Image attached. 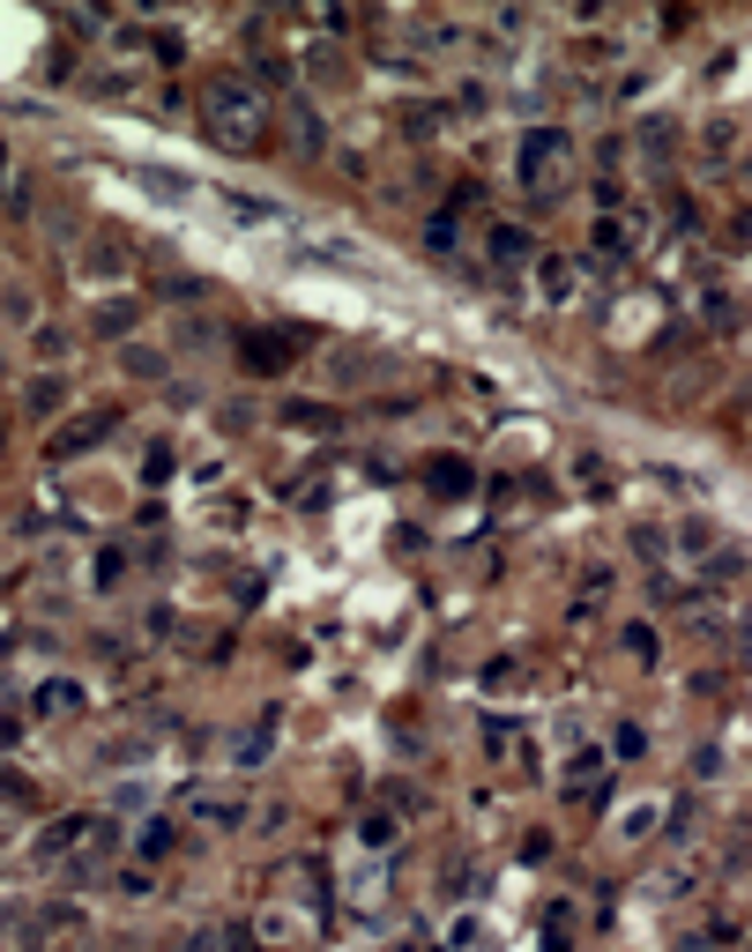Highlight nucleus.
Wrapping results in <instances>:
<instances>
[{"mask_svg":"<svg viewBox=\"0 0 752 952\" xmlns=\"http://www.w3.org/2000/svg\"><path fill=\"white\" fill-rule=\"evenodd\" d=\"M261 97H253L239 75H216L210 89H202V126H210V142L216 149H253L261 142Z\"/></svg>","mask_w":752,"mask_h":952,"instance_id":"f257e3e1","label":"nucleus"},{"mask_svg":"<svg viewBox=\"0 0 752 952\" xmlns=\"http://www.w3.org/2000/svg\"><path fill=\"white\" fill-rule=\"evenodd\" d=\"M522 186H566V171H574V134L566 126H537V134H522Z\"/></svg>","mask_w":752,"mask_h":952,"instance_id":"f03ea898","label":"nucleus"},{"mask_svg":"<svg viewBox=\"0 0 752 952\" xmlns=\"http://www.w3.org/2000/svg\"><path fill=\"white\" fill-rule=\"evenodd\" d=\"M291 358H298V335L291 328H247V335H239V373H253V379H276Z\"/></svg>","mask_w":752,"mask_h":952,"instance_id":"7ed1b4c3","label":"nucleus"},{"mask_svg":"<svg viewBox=\"0 0 752 952\" xmlns=\"http://www.w3.org/2000/svg\"><path fill=\"white\" fill-rule=\"evenodd\" d=\"M179 811H187L194 827H216V833H239V827H247V796H239V788H187V796H179Z\"/></svg>","mask_w":752,"mask_h":952,"instance_id":"20e7f679","label":"nucleus"},{"mask_svg":"<svg viewBox=\"0 0 752 952\" xmlns=\"http://www.w3.org/2000/svg\"><path fill=\"white\" fill-rule=\"evenodd\" d=\"M112 424H120V410H83L75 424H60V432H52V447H45V455H52V461H75V455H89Z\"/></svg>","mask_w":752,"mask_h":952,"instance_id":"39448f33","label":"nucleus"},{"mask_svg":"<svg viewBox=\"0 0 752 952\" xmlns=\"http://www.w3.org/2000/svg\"><path fill=\"white\" fill-rule=\"evenodd\" d=\"M537 290H544V305H566V298L582 290V261H566V253H537Z\"/></svg>","mask_w":752,"mask_h":952,"instance_id":"423d86ee","label":"nucleus"},{"mask_svg":"<svg viewBox=\"0 0 752 952\" xmlns=\"http://www.w3.org/2000/svg\"><path fill=\"white\" fill-rule=\"evenodd\" d=\"M276 730H284V714H276V707H268V714H253V730L239 737V745H231V759H239V774H253V767H261V759L276 751Z\"/></svg>","mask_w":752,"mask_h":952,"instance_id":"0eeeda50","label":"nucleus"},{"mask_svg":"<svg viewBox=\"0 0 752 952\" xmlns=\"http://www.w3.org/2000/svg\"><path fill=\"white\" fill-rule=\"evenodd\" d=\"M588 253H604V261H626V253H633L626 216H596V224H588Z\"/></svg>","mask_w":752,"mask_h":952,"instance_id":"6e6552de","label":"nucleus"},{"mask_svg":"<svg viewBox=\"0 0 752 952\" xmlns=\"http://www.w3.org/2000/svg\"><path fill=\"white\" fill-rule=\"evenodd\" d=\"M284 424H291V432H313V439L343 432V417H335L329 402H284Z\"/></svg>","mask_w":752,"mask_h":952,"instance_id":"1a4fd4ad","label":"nucleus"},{"mask_svg":"<svg viewBox=\"0 0 752 952\" xmlns=\"http://www.w3.org/2000/svg\"><path fill=\"white\" fill-rule=\"evenodd\" d=\"M38 714H83V685H75V677H45L38 685Z\"/></svg>","mask_w":752,"mask_h":952,"instance_id":"9d476101","label":"nucleus"},{"mask_svg":"<svg viewBox=\"0 0 752 952\" xmlns=\"http://www.w3.org/2000/svg\"><path fill=\"white\" fill-rule=\"evenodd\" d=\"M23 402H31V417H52L60 402H68V379H60V373H38L31 387H23Z\"/></svg>","mask_w":752,"mask_h":952,"instance_id":"9b49d317","label":"nucleus"},{"mask_svg":"<svg viewBox=\"0 0 752 952\" xmlns=\"http://www.w3.org/2000/svg\"><path fill=\"white\" fill-rule=\"evenodd\" d=\"M291 134H298V149H306V157H321V149H329V126H321V112H313V105H291Z\"/></svg>","mask_w":752,"mask_h":952,"instance_id":"f8f14e48","label":"nucleus"},{"mask_svg":"<svg viewBox=\"0 0 752 952\" xmlns=\"http://www.w3.org/2000/svg\"><path fill=\"white\" fill-rule=\"evenodd\" d=\"M120 373H127V379H165V350H150V342H127V350H120Z\"/></svg>","mask_w":752,"mask_h":952,"instance_id":"ddd939ff","label":"nucleus"},{"mask_svg":"<svg viewBox=\"0 0 752 952\" xmlns=\"http://www.w3.org/2000/svg\"><path fill=\"white\" fill-rule=\"evenodd\" d=\"M432 492H447V498L469 492V461L462 455H432Z\"/></svg>","mask_w":752,"mask_h":952,"instance_id":"4468645a","label":"nucleus"},{"mask_svg":"<svg viewBox=\"0 0 752 952\" xmlns=\"http://www.w3.org/2000/svg\"><path fill=\"white\" fill-rule=\"evenodd\" d=\"M224 208H231L239 224H276V202H261V194H224Z\"/></svg>","mask_w":752,"mask_h":952,"instance_id":"2eb2a0df","label":"nucleus"},{"mask_svg":"<svg viewBox=\"0 0 752 952\" xmlns=\"http://www.w3.org/2000/svg\"><path fill=\"white\" fill-rule=\"evenodd\" d=\"M134 313H142L134 298H120V305H97V335H127V328H134Z\"/></svg>","mask_w":752,"mask_h":952,"instance_id":"dca6fc26","label":"nucleus"},{"mask_svg":"<svg viewBox=\"0 0 752 952\" xmlns=\"http://www.w3.org/2000/svg\"><path fill=\"white\" fill-rule=\"evenodd\" d=\"M403 134H410V142L440 134V105H403Z\"/></svg>","mask_w":752,"mask_h":952,"instance_id":"f3484780","label":"nucleus"},{"mask_svg":"<svg viewBox=\"0 0 752 952\" xmlns=\"http://www.w3.org/2000/svg\"><path fill=\"white\" fill-rule=\"evenodd\" d=\"M0 796H8V804H15V811H38V788L23 782V774H15V767H0Z\"/></svg>","mask_w":752,"mask_h":952,"instance_id":"a211bd4d","label":"nucleus"},{"mask_svg":"<svg viewBox=\"0 0 752 952\" xmlns=\"http://www.w3.org/2000/svg\"><path fill=\"white\" fill-rule=\"evenodd\" d=\"M395 833H403V827H395L387 811H373V819L358 827V841H366V848H373V856H380V848H395Z\"/></svg>","mask_w":752,"mask_h":952,"instance_id":"6ab92c4d","label":"nucleus"},{"mask_svg":"<svg viewBox=\"0 0 752 952\" xmlns=\"http://www.w3.org/2000/svg\"><path fill=\"white\" fill-rule=\"evenodd\" d=\"M134 848H142L150 864H157V856H171V819H150V827H142V841H134Z\"/></svg>","mask_w":752,"mask_h":952,"instance_id":"aec40b11","label":"nucleus"},{"mask_svg":"<svg viewBox=\"0 0 752 952\" xmlns=\"http://www.w3.org/2000/svg\"><path fill=\"white\" fill-rule=\"evenodd\" d=\"M492 253H500V261H522V253H529V231H522V224H500V231H492Z\"/></svg>","mask_w":752,"mask_h":952,"instance_id":"412c9836","label":"nucleus"},{"mask_svg":"<svg viewBox=\"0 0 752 952\" xmlns=\"http://www.w3.org/2000/svg\"><path fill=\"white\" fill-rule=\"evenodd\" d=\"M127 261H134L127 246H89V268H105V276H127Z\"/></svg>","mask_w":752,"mask_h":952,"instance_id":"4be33fe9","label":"nucleus"},{"mask_svg":"<svg viewBox=\"0 0 752 952\" xmlns=\"http://www.w3.org/2000/svg\"><path fill=\"white\" fill-rule=\"evenodd\" d=\"M425 246H432V253H455V216H432V224H425Z\"/></svg>","mask_w":752,"mask_h":952,"instance_id":"5701e85b","label":"nucleus"},{"mask_svg":"<svg viewBox=\"0 0 752 952\" xmlns=\"http://www.w3.org/2000/svg\"><path fill=\"white\" fill-rule=\"evenodd\" d=\"M216 945H224V952H261V930H247V923H231V930H224Z\"/></svg>","mask_w":752,"mask_h":952,"instance_id":"b1692460","label":"nucleus"},{"mask_svg":"<svg viewBox=\"0 0 752 952\" xmlns=\"http://www.w3.org/2000/svg\"><path fill=\"white\" fill-rule=\"evenodd\" d=\"M112 885H120L127 901H150V870H112Z\"/></svg>","mask_w":752,"mask_h":952,"instance_id":"393cba45","label":"nucleus"},{"mask_svg":"<svg viewBox=\"0 0 752 952\" xmlns=\"http://www.w3.org/2000/svg\"><path fill=\"white\" fill-rule=\"evenodd\" d=\"M150 52H157V60H165V68H171V60H187V45L171 38V31H150Z\"/></svg>","mask_w":752,"mask_h":952,"instance_id":"a878e982","label":"nucleus"},{"mask_svg":"<svg viewBox=\"0 0 752 952\" xmlns=\"http://www.w3.org/2000/svg\"><path fill=\"white\" fill-rule=\"evenodd\" d=\"M626 648L641 655V663H656V632H648V625H626Z\"/></svg>","mask_w":752,"mask_h":952,"instance_id":"bb28decb","label":"nucleus"},{"mask_svg":"<svg viewBox=\"0 0 752 952\" xmlns=\"http://www.w3.org/2000/svg\"><path fill=\"white\" fill-rule=\"evenodd\" d=\"M253 75H261V83H291V68H284L276 52H261V60H253Z\"/></svg>","mask_w":752,"mask_h":952,"instance_id":"cd10ccee","label":"nucleus"},{"mask_svg":"<svg viewBox=\"0 0 752 952\" xmlns=\"http://www.w3.org/2000/svg\"><path fill=\"white\" fill-rule=\"evenodd\" d=\"M120 566H127L120 551H97V588H112V580H120Z\"/></svg>","mask_w":752,"mask_h":952,"instance_id":"c85d7f7f","label":"nucleus"},{"mask_svg":"<svg viewBox=\"0 0 752 952\" xmlns=\"http://www.w3.org/2000/svg\"><path fill=\"white\" fill-rule=\"evenodd\" d=\"M514 677H522V663H514V655H506V663H492V670H485V685H492V692H500V685H514Z\"/></svg>","mask_w":752,"mask_h":952,"instance_id":"c756f323","label":"nucleus"},{"mask_svg":"<svg viewBox=\"0 0 752 952\" xmlns=\"http://www.w3.org/2000/svg\"><path fill=\"white\" fill-rule=\"evenodd\" d=\"M15 737H23V722H15V714H0V751L15 745Z\"/></svg>","mask_w":752,"mask_h":952,"instance_id":"7c9ffc66","label":"nucleus"},{"mask_svg":"<svg viewBox=\"0 0 752 952\" xmlns=\"http://www.w3.org/2000/svg\"><path fill=\"white\" fill-rule=\"evenodd\" d=\"M187 952H216V930H194V938H187Z\"/></svg>","mask_w":752,"mask_h":952,"instance_id":"2f4dec72","label":"nucleus"},{"mask_svg":"<svg viewBox=\"0 0 752 952\" xmlns=\"http://www.w3.org/2000/svg\"><path fill=\"white\" fill-rule=\"evenodd\" d=\"M0 447H8V417H0Z\"/></svg>","mask_w":752,"mask_h":952,"instance_id":"473e14b6","label":"nucleus"},{"mask_svg":"<svg viewBox=\"0 0 752 952\" xmlns=\"http://www.w3.org/2000/svg\"><path fill=\"white\" fill-rule=\"evenodd\" d=\"M83 952H105V945H83Z\"/></svg>","mask_w":752,"mask_h":952,"instance_id":"72a5a7b5","label":"nucleus"},{"mask_svg":"<svg viewBox=\"0 0 752 952\" xmlns=\"http://www.w3.org/2000/svg\"><path fill=\"white\" fill-rule=\"evenodd\" d=\"M0 373H8V358H0Z\"/></svg>","mask_w":752,"mask_h":952,"instance_id":"f704fd0d","label":"nucleus"}]
</instances>
